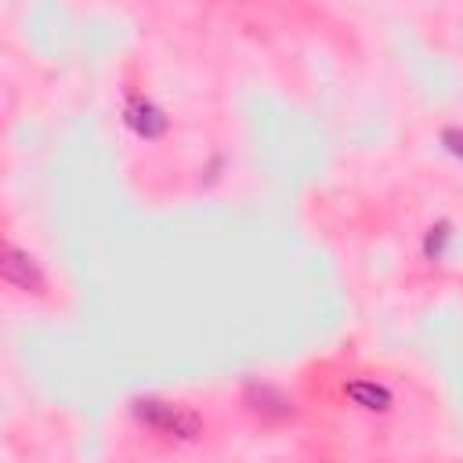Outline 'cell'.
<instances>
[{
  "mask_svg": "<svg viewBox=\"0 0 463 463\" xmlns=\"http://www.w3.org/2000/svg\"><path fill=\"white\" fill-rule=\"evenodd\" d=\"M344 394L351 405L365 409V412H387L391 409V391L376 380H347L344 383Z\"/></svg>",
  "mask_w": 463,
  "mask_h": 463,
  "instance_id": "5b68a950",
  "label": "cell"
},
{
  "mask_svg": "<svg viewBox=\"0 0 463 463\" xmlns=\"http://www.w3.org/2000/svg\"><path fill=\"white\" fill-rule=\"evenodd\" d=\"M4 279H7V286L22 289V293H36V297L47 293V279H43L36 257L29 250H22V246H7L4 250Z\"/></svg>",
  "mask_w": 463,
  "mask_h": 463,
  "instance_id": "7a4b0ae2",
  "label": "cell"
},
{
  "mask_svg": "<svg viewBox=\"0 0 463 463\" xmlns=\"http://www.w3.org/2000/svg\"><path fill=\"white\" fill-rule=\"evenodd\" d=\"M130 412L141 427H148L163 438H174V441H195L206 430L199 412H192L188 405H177V402H163V398H134Z\"/></svg>",
  "mask_w": 463,
  "mask_h": 463,
  "instance_id": "6da1fadb",
  "label": "cell"
},
{
  "mask_svg": "<svg viewBox=\"0 0 463 463\" xmlns=\"http://www.w3.org/2000/svg\"><path fill=\"white\" fill-rule=\"evenodd\" d=\"M449 239H452V232H449V221H438V224H430V228H427V235H423V257H427L430 264H438V260L445 257V246H449Z\"/></svg>",
  "mask_w": 463,
  "mask_h": 463,
  "instance_id": "8992f818",
  "label": "cell"
},
{
  "mask_svg": "<svg viewBox=\"0 0 463 463\" xmlns=\"http://www.w3.org/2000/svg\"><path fill=\"white\" fill-rule=\"evenodd\" d=\"M242 405L260 420H289L293 416V402L282 391H275L271 383H246Z\"/></svg>",
  "mask_w": 463,
  "mask_h": 463,
  "instance_id": "277c9868",
  "label": "cell"
},
{
  "mask_svg": "<svg viewBox=\"0 0 463 463\" xmlns=\"http://www.w3.org/2000/svg\"><path fill=\"white\" fill-rule=\"evenodd\" d=\"M441 145H445L456 159H463V130H459V127H445V130H441Z\"/></svg>",
  "mask_w": 463,
  "mask_h": 463,
  "instance_id": "52a82bcc",
  "label": "cell"
},
{
  "mask_svg": "<svg viewBox=\"0 0 463 463\" xmlns=\"http://www.w3.org/2000/svg\"><path fill=\"white\" fill-rule=\"evenodd\" d=\"M123 119H127V127H130L137 137H145V141H156V137L166 134V116H163L145 94H130V98H127Z\"/></svg>",
  "mask_w": 463,
  "mask_h": 463,
  "instance_id": "3957f363",
  "label": "cell"
}]
</instances>
